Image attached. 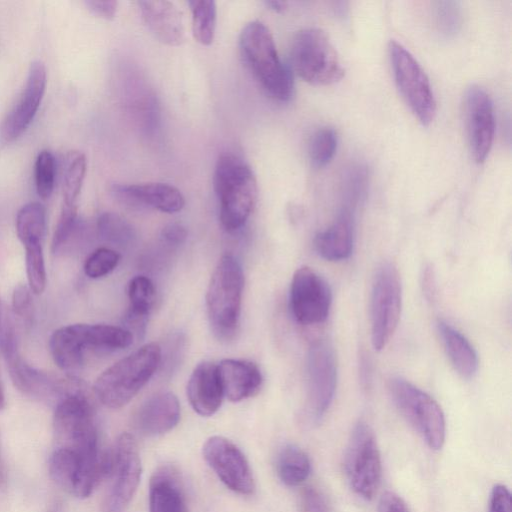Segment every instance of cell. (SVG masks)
Returning <instances> with one entry per match:
<instances>
[{"label":"cell","mask_w":512,"mask_h":512,"mask_svg":"<svg viewBox=\"0 0 512 512\" xmlns=\"http://www.w3.org/2000/svg\"><path fill=\"white\" fill-rule=\"evenodd\" d=\"M128 296L130 305L127 312L148 317L156 298L153 282L143 275L132 278L128 285Z\"/></svg>","instance_id":"cell-34"},{"label":"cell","mask_w":512,"mask_h":512,"mask_svg":"<svg viewBox=\"0 0 512 512\" xmlns=\"http://www.w3.org/2000/svg\"><path fill=\"white\" fill-rule=\"evenodd\" d=\"M379 512H409L404 500L394 492H385L379 501Z\"/></svg>","instance_id":"cell-46"},{"label":"cell","mask_w":512,"mask_h":512,"mask_svg":"<svg viewBox=\"0 0 512 512\" xmlns=\"http://www.w3.org/2000/svg\"><path fill=\"white\" fill-rule=\"evenodd\" d=\"M437 330L454 369L463 378H472L479 365L478 355L472 344L461 332L443 320L438 321Z\"/></svg>","instance_id":"cell-26"},{"label":"cell","mask_w":512,"mask_h":512,"mask_svg":"<svg viewBox=\"0 0 512 512\" xmlns=\"http://www.w3.org/2000/svg\"><path fill=\"white\" fill-rule=\"evenodd\" d=\"M389 54L397 88L418 121L430 125L436 115V100L425 71L399 42L391 41Z\"/></svg>","instance_id":"cell-11"},{"label":"cell","mask_w":512,"mask_h":512,"mask_svg":"<svg viewBox=\"0 0 512 512\" xmlns=\"http://www.w3.org/2000/svg\"><path fill=\"white\" fill-rule=\"evenodd\" d=\"M25 263L28 286L32 293L39 295L47 283L42 244L25 247Z\"/></svg>","instance_id":"cell-36"},{"label":"cell","mask_w":512,"mask_h":512,"mask_svg":"<svg viewBox=\"0 0 512 512\" xmlns=\"http://www.w3.org/2000/svg\"><path fill=\"white\" fill-rule=\"evenodd\" d=\"M80 468V456L73 450L57 447L49 461V472L55 483L72 494Z\"/></svg>","instance_id":"cell-30"},{"label":"cell","mask_w":512,"mask_h":512,"mask_svg":"<svg viewBox=\"0 0 512 512\" xmlns=\"http://www.w3.org/2000/svg\"><path fill=\"white\" fill-rule=\"evenodd\" d=\"M302 512H330L325 497L315 488H306L301 495Z\"/></svg>","instance_id":"cell-42"},{"label":"cell","mask_w":512,"mask_h":512,"mask_svg":"<svg viewBox=\"0 0 512 512\" xmlns=\"http://www.w3.org/2000/svg\"><path fill=\"white\" fill-rule=\"evenodd\" d=\"M97 232L103 241L120 247L129 245L135 238L132 225L113 212H104L98 217Z\"/></svg>","instance_id":"cell-33"},{"label":"cell","mask_w":512,"mask_h":512,"mask_svg":"<svg viewBox=\"0 0 512 512\" xmlns=\"http://www.w3.org/2000/svg\"><path fill=\"white\" fill-rule=\"evenodd\" d=\"M46 84L45 65L41 61L33 62L24 88L0 125V141L3 144L14 142L27 130L40 107Z\"/></svg>","instance_id":"cell-17"},{"label":"cell","mask_w":512,"mask_h":512,"mask_svg":"<svg viewBox=\"0 0 512 512\" xmlns=\"http://www.w3.org/2000/svg\"><path fill=\"white\" fill-rule=\"evenodd\" d=\"M368 186V171L362 164L351 165L344 173L341 184L342 207L355 214L364 199Z\"/></svg>","instance_id":"cell-32"},{"label":"cell","mask_w":512,"mask_h":512,"mask_svg":"<svg viewBox=\"0 0 512 512\" xmlns=\"http://www.w3.org/2000/svg\"><path fill=\"white\" fill-rule=\"evenodd\" d=\"M276 466L280 480L287 486L302 484L311 472L309 456L294 444L282 447L277 457Z\"/></svg>","instance_id":"cell-27"},{"label":"cell","mask_w":512,"mask_h":512,"mask_svg":"<svg viewBox=\"0 0 512 512\" xmlns=\"http://www.w3.org/2000/svg\"><path fill=\"white\" fill-rule=\"evenodd\" d=\"M291 61L296 74L313 85H329L344 75L337 51L319 28L302 29L295 35Z\"/></svg>","instance_id":"cell-8"},{"label":"cell","mask_w":512,"mask_h":512,"mask_svg":"<svg viewBox=\"0 0 512 512\" xmlns=\"http://www.w3.org/2000/svg\"><path fill=\"white\" fill-rule=\"evenodd\" d=\"M344 467L352 490L364 499H371L380 484L382 464L373 430L363 421L358 422L351 433Z\"/></svg>","instance_id":"cell-12"},{"label":"cell","mask_w":512,"mask_h":512,"mask_svg":"<svg viewBox=\"0 0 512 512\" xmlns=\"http://www.w3.org/2000/svg\"><path fill=\"white\" fill-rule=\"evenodd\" d=\"M464 118L470 151L477 163L485 161L494 140L495 115L488 93L477 85L464 96Z\"/></svg>","instance_id":"cell-18"},{"label":"cell","mask_w":512,"mask_h":512,"mask_svg":"<svg viewBox=\"0 0 512 512\" xmlns=\"http://www.w3.org/2000/svg\"><path fill=\"white\" fill-rule=\"evenodd\" d=\"M180 419V404L169 391L146 399L134 415V426L143 435L157 436L172 430Z\"/></svg>","instance_id":"cell-20"},{"label":"cell","mask_w":512,"mask_h":512,"mask_svg":"<svg viewBox=\"0 0 512 512\" xmlns=\"http://www.w3.org/2000/svg\"><path fill=\"white\" fill-rule=\"evenodd\" d=\"M161 348L151 342L104 370L93 385L95 397L104 406L119 409L146 385L161 363Z\"/></svg>","instance_id":"cell-1"},{"label":"cell","mask_w":512,"mask_h":512,"mask_svg":"<svg viewBox=\"0 0 512 512\" xmlns=\"http://www.w3.org/2000/svg\"><path fill=\"white\" fill-rule=\"evenodd\" d=\"M46 232V209L39 202L24 205L16 216V233L26 246L42 244Z\"/></svg>","instance_id":"cell-28"},{"label":"cell","mask_w":512,"mask_h":512,"mask_svg":"<svg viewBox=\"0 0 512 512\" xmlns=\"http://www.w3.org/2000/svg\"><path fill=\"white\" fill-rule=\"evenodd\" d=\"M217 366L224 395L230 401L240 402L259 392L263 378L255 363L223 359Z\"/></svg>","instance_id":"cell-23"},{"label":"cell","mask_w":512,"mask_h":512,"mask_svg":"<svg viewBox=\"0 0 512 512\" xmlns=\"http://www.w3.org/2000/svg\"><path fill=\"white\" fill-rule=\"evenodd\" d=\"M87 169L85 155L76 150L66 154L63 171V204L65 207H77Z\"/></svg>","instance_id":"cell-29"},{"label":"cell","mask_w":512,"mask_h":512,"mask_svg":"<svg viewBox=\"0 0 512 512\" xmlns=\"http://www.w3.org/2000/svg\"><path fill=\"white\" fill-rule=\"evenodd\" d=\"M436 25L446 36L454 34L460 25V13L455 2L443 1L436 4Z\"/></svg>","instance_id":"cell-40"},{"label":"cell","mask_w":512,"mask_h":512,"mask_svg":"<svg viewBox=\"0 0 512 512\" xmlns=\"http://www.w3.org/2000/svg\"><path fill=\"white\" fill-rule=\"evenodd\" d=\"M489 512H511V494L506 486L498 484L493 487L489 500Z\"/></svg>","instance_id":"cell-43"},{"label":"cell","mask_w":512,"mask_h":512,"mask_svg":"<svg viewBox=\"0 0 512 512\" xmlns=\"http://www.w3.org/2000/svg\"><path fill=\"white\" fill-rule=\"evenodd\" d=\"M192 15V33L194 39L202 45H210L215 36L217 10L211 0H192L188 2Z\"/></svg>","instance_id":"cell-31"},{"label":"cell","mask_w":512,"mask_h":512,"mask_svg":"<svg viewBox=\"0 0 512 512\" xmlns=\"http://www.w3.org/2000/svg\"><path fill=\"white\" fill-rule=\"evenodd\" d=\"M142 18L154 37L169 46H178L185 39L181 12L166 0L139 1Z\"/></svg>","instance_id":"cell-22"},{"label":"cell","mask_w":512,"mask_h":512,"mask_svg":"<svg viewBox=\"0 0 512 512\" xmlns=\"http://www.w3.org/2000/svg\"><path fill=\"white\" fill-rule=\"evenodd\" d=\"M337 133L331 127L318 129L309 142V158L316 168H323L333 159L337 149Z\"/></svg>","instance_id":"cell-35"},{"label":"cell","mask_w":512,"mask_h":512,"mask_svg":"<svg viewBox=\"0 0 512 512\" xmlns=\"http://www.w3.org/2000/svg\"><path fill=\"white\" fill-rule=\"evenodd\" d=\"M85 5L94 15L111 20L115 17L118 3L113 0H88L85 1Z\"/></svg>","instance_id":"cell-44"},{"label":"cell","mask_w":512,"mask_h":512,"mask_svg":"<svg viewBox=\"0 0 512 512\" xmlns=\"http://www.w3.org/2000/svg\"><path fill=\"white\" fill-rule=\"evenodd\" d=\"M203 457L222 483L230 490L251 495L255 481L243 452L229 439L212 436L203 445Z\"/></svg>","instance_id":"cell-16"},{"label":"cell","mask_w":512,"mask_h":512,"mask_svg":"<svg viewBox=\"0 0 512 512\" xmlns=\"http://www.w3.org/2000/svg\"><path fill=\"white\" fill-rule=\"evenodd\" d=\"M388 390L397 409L426 444L433 450L441 449L445 442L446 423L439 404L402 377H392Z\"/></svg>","instance_id":"cell-9"},{"label":"cell","mask_w":512,"mask_h":512,"mask_svg":"<svg viewBox=\"0 0 512 512\" xmlns=\"http://www.w3.org/2000/svg\"><path fill=\"white\" fill-rule=\"evenodd\" d=\"M111 450L112 483L103 503V512H122L132 500L141 478V460L134 437L122 433Z\"/></svg>","instance_id":"cell-14"},{"label":"cell","mask_w":512,"mask_h":512,"mask_svg":"<svg viewBox=\"0 0 512 512\" xmlns=\"http://www.w3.org/2000/svg\"><path fill=\"white\" fill-rule=\"evenodd\" d=\"M0 345L14 386L29 397L48 401L57 399L59 402L86 386L74 376L58 378L28 364L18 351L15 331L10 323L3 329Z\"/></svg>","instance_id":"cell-6"},{"label":"cell","mask_w":512,"mask_h":512,"mask_svg":"<svg viewBox=\"0 0 512 512\" xmlns=\"http://www.w3.org/2000/svg\"><path fill=\"white\" fill-rule=\"evenodd\" d=\"M332 292L327 281L308 266L298 268L290 286V308L302 325L322 323L328 317Z\"/></svg>","instance_id":"cell-15"},{"label":"cell","mask_w":512,"mask_h":512,"mask_svg":"<svg viewBox=\"0 0 512 512\" xmlns=\"http://www.w3.org/2000/svg\"><path fill=\"white\" fill-rule=\"evenodd\" d=\"M244 276L232 255L218 261L206 293V307L213 333L221 340L232 339L239 328Z\"/></svg>","instance_id":"cell-5"},{"label":"cell","mask_w":512,"mask_h":512,"mask_svg":"<svg viewBox=\"0 0 512 512\" xmlns=\"http://www.w3.org/2000/svg\"><path fill=\"white\" fill-rule=\"evenodd\" d=\"M112 192L127 204L148 206L165 213L179 212L185 205L181 191L167 183L116 184Z\"/></svg>","instance_id":"cell-19"},{"label":"cell","mask_w":512,"mask_h":512,"mask_svg":"<svg viewBox=\"0 0 512 512\" xmlns=\"http://www.w3.org/2000/svg\"><path fill=\"white\" fill-rule=\"evenodd\" d=\"M402 288L397 268L383 263L377 270L370 297L371 342L380 351L393 336L401 315Z\"/></svg>","instance_id":"cell-10"},{"label":"cell","mask_w":512,"mask_h":512,"mask_svg":"<svg viewBox=\"0 0 512 512\" xmlns=\"http://www.w3.org/2000/svg\"><path fill=\"white\" fill-rule=\"evenodd\" d=\"M78 227L77 207L62 206L61 213L52 238V251L61 250L71 239Z\"/></svg>","instance_id":"cell-39"},{"label":"cell","mask_w":512,"mask_h":512,"mask_svg":"<svg viewBox=\"0 0 512 512\" xmlns=\"http://www.w3.org/2000/svg\"><path fill=\"white\" fill-rule=\"evenodd\" d=\"M337 386V364L332 345L317 340L307 356V398L304 420L307 425L318 424L329 410Z\"/></svg>","instance_id":"cell-13"},{"label":"cell","mask_w":512,"mask_h":512,"mask_svg":"<svg viewBox=\"0 0 512 512\" xmlns=\"http://www.w3.org/2000/svg\"><path fill=\"white\" fill-rule=\"evenodd\" d=\"M51 512H61V510H60L58 507H56V508H54V510H53V511H51Z\"/></svg>","instance_id":"cell-49"},{"label":"cell","mask_w":512,"mask_h":512,"mask_svg":"<svg viewBox=\"0 0 512 512\" xmlns=\"http://www.w3.org/2000/svg\"><path fill=\"white\" fill-rule=\"evenodd\" d=\"M12 308L14 313L25 322L31 323L34 317L32 291L29 286L19 284L12 293Z\"/></svg>","instance_id":"cell-41"},{"label":"cell","mask_w":512,"mask_h":512,"mask_svg":"<svg viewBox=\"0 0 512 512\" xmlns=\"http://www.w3.org/2000/svg\"><path fill=\"white\" fill-rule=\"evenodd\" d=\"M354 213L341 209L335 221L314 238V247L327 261L347 259L354 245Z\"/></svg>","instance_id":"cell-25"},{"label":"cell","mask_w":512,"mask_h":512,"mask_svg":"<svg viewBox=\"0 0 512 512\" xmlns=\"http://www.w3.org/2000/svg\"><path fill=\"white\" fill-rule=\"evenodd\" d=\"M223 397L217 364L199 363L187 384V398L193 410L204 417L212 416L220 408Z\"/></svg>","instance_id":"cell-21"},{"label":"cell","mask_w":512,"mask_h":512,"mask_svg":"<svg viewBox=\"0 0 512 512\" xmlns=\"http://www.w3.org/2000/svg\"><path fill=\"white\" fill-rule=\"evenodd\" d=\"M150 512H188L180 474L170 465L159 467L149 483Z\"/></svg>","instance_id":"cell-24"},{"label":"cell","mask_w":512,"mask_h":512,"mask_svg":"<svg viewBox=\"0 0 512 512\" xmlns=\"http://www.w3.org/2000/svg\"><path fill=\"white\" fill-rule=\"evenodd\" d=\"M265 4L269 9H271L277 13L283 12L286 8V2H283V1H277V0L266 1Z\"/></svg>","instance_id":"cell-47"},{"label":"cell","mask_w":512,"mask_h":512,"mask_svg":"<svg viewBox=\"0 0 512 512\" xmlns=\"http://www.w3.org/2000/svg\"><path fill=\"white\" fill-rule=\"evenodd\" d=\"M239 48L263 89L276 100L288 101L294 90L292 74L281 61L269 28L259 20L247 23L240 33Z\"/></svg>","instance_id":"cell-2"},{"label":"cell","mask_w":512,"mask_h":512,"mask_svg":"<svg viewBox=\"0 0 512 512\" xmlns=\"http://www.w3.org/2000/svg\"><path fill=\"white\" fill-rule=\"evenodd\" d=\"M257 182L251 168L234 155L219 157L214 172V189L219 218L226 231L240 229L251 215L257 199Z\"/></svg>","instance_id":"cell-4"},{"label":"cell","mask_w":512,"mask_h":512,"mask_svg":"<svg viewBox=\"0 0 512 512\" xmlns=\"http://www.w3.org/2000/svg\"><path fill=\"white\" fill-rule=\"evenodd\" d=\"M5 405H6L5 393H4V388H3V384H2V380H1V376H0V411L4 409Z\"/></svg>","instance_id":"cell-48"},{"label":"cell","mask_w":512,"mask_h":512,"mask_svg":"<svg viewBox=\"0 0 512 512\" xmlns=\"http://www.w3.org/2000/svg\"><path fill=\"white\" fill-rule=\"evenodd\" d=\"M56 163L49 150H42L35 161L34 179L36 191L40 198H50L55 184Z\"/></svg>","instance_id":"cell-37"},{"label":"cell","mask_w":512,"mask_h":512,"mask_svg":"<svg viewBox=\"0 0 512 512\" xmlns=\"http://www.w3.org/2000/svg\"><path fill=\"white\" fill-rule=\"evenodd\" d=\"M186 228L179 223H170L161 230V238L163 241L172 246H178L185 242L187 238Z\"/></svg>","instance_id":"cell-45"},{"label":"cell","mask_w":512,"mask_h":512,"mask_svg":"<svg viewBox=\"0 0 512 512\" xmlns=\"http://www.w3.org/2000/svg\"><path fill=\"white\" fill-rule=\"evenodd\" d=\"M133 335L126 329L106 324H71L56 329L49 340V348L56 365L63 371L79 369L87 351H114L133 343Z\"/></svg>","instance_id":"cell-3"},{"label":"cell","mask_w":512,"mask_h":512,"mask_svg":"<svg viewBox=\"0 0 512 512\" xmlns=\"http://www.w3.org/2000/svg\"><path fill=\"white\" fill-rule=\"evenodd\" d=\"M120 255L113 249L100 247L86 259L84 272L89 278L97 279L111 273L118 265Z\"/></svg>","instance_id":"cell-38"},{"label":"cell","mask_w":512,"mask_h":512,"mask_svg":"<svg viewBox=\"0 0 512 512\" xmlns=\"http://www.w3.org/2000/svg\"><path fill=\"white\" fill-rule=\"evenodd\" d=\"M58 447L75 451L81 457L98 455V432L87 387L61 399L53 417Z\"/></svg>","instance_id":"cell-7"}]
</instances>
